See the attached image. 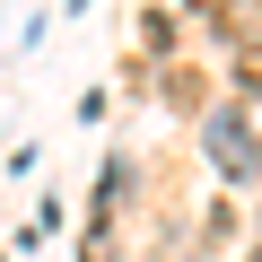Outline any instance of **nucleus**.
Segmentation results:
<instances>
[{"label": "nucleus", "mask_w": 262, "mask_h": 262, "mask_svg": "<svg viewBox=\"0 0 262 262\" xmlns=\"http://www.w3.org/2000/svg\"><path fill=\"white\" fill-rule=\"evenodd\" d=\"M210 166H219L227 184H253V175H262V140H253L245 105H219V114H210Z\"/></svg>", "instance_id": "nucleus-1"}, {"label": "nucleus", "mask_w": 262, "mask_h": 262, "mask_svg": "<svg viewBox=\"0 0 262 262\" xmlns=\"http://www.w3.org/2000/svg\"><path fill=\"white\" fill-rule=\"evenodd\" d=\"M140 44L166 61V53H175V18H158V9H149V18H140Z\"/></svg>", "instance_id": "nucleus-2"}]
</instances>
